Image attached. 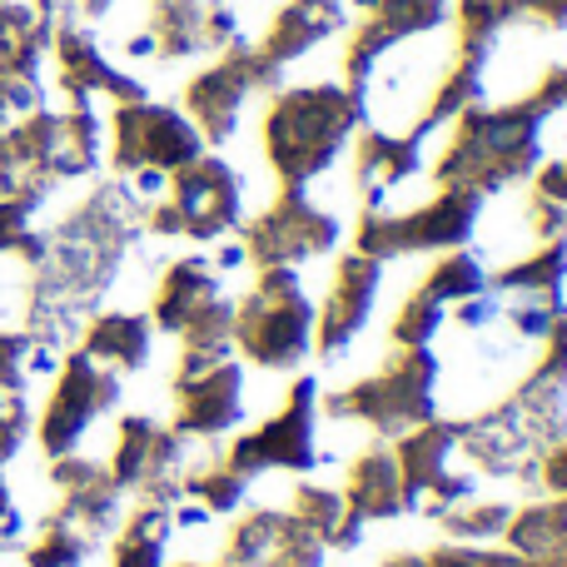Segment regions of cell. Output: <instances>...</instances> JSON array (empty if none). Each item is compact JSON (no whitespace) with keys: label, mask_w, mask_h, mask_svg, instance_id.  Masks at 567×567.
I'll list each match as a JSON object with an SVG mask.
<instances>
[{"label":"cell","mask_w":567,"mask_h":567,"mask_svg":"<svg viewBox=\"0 0 567 567\" xmlns=\"http://www.w3.org/2000/svg\"><path fill=\"white\" fill-rule=\"evenodd\" d=\"M423 567H518L513 548H478V543H443L423 553Z\"/></svg>","instance_id":"cell-32"},{"label":"cell","mask_w":567,"mask_h":567,"mask_svg":"<svg viewBox=\"0 0 567 567\" xmlns=\"http://www.w3.org/2000/svg\"><path fill=\"white\" fill-rule=\"evenodd\" d=\"M449 0H373L359 25L349 30V45H343V85L359 90L363 105H369V85L383 60L409 40L433 35L449 20Z\"/></svg>","instance_id":"cell-13"},{"label":"cell","mask_w":567,"mask_h":567,"mask_svg":"<svg viewBox=\"0 0 567 567\" xmlns=\"http://www.w3.org/2000/svg\"><path fill=\"white\" fill-rule=\"evenodd\" d=\"M508 20H533L543 30H567V0H498Z\"/></svg>","instance_id":"cell-36"},{"label":"cell","mask_w":567,"mask_h":567,"mask_svg":"<svg viewBox=\"0 0 567 567\" xmlns=\"http://www.w3.org/2000/svg\"><path fill=\"white\" fill-rule=\"evenodd\" d=\"M528 110H538L543 120H553V115H563L567 110V60H558V65H548L538 80H533V90L528 95H518Z\"/></svg>","instance_id":"cell-35"},{"label":"cell","mask_w":567,"mask_h":567,"mask_svg":"<svg viewBox=\"0 0 567 567\" xmlns=\"http://www.w3.org/2000/svg\"><path fill=\"white\" fill-rule=\"evenodd\" d=\"M508 518H513L508 503H473V498H463V503H453L439 523H443V533H449L453 543H483V538H503Z\"/></svg>","instance_id":"cell-31"},{"label":"cell","mask_w":567,"mask_h":567,"mask_svg":"<svg viewBox=\"0 0 567 567\" xmlns=\"http://www.w3.org/2000/svg\"><path fill=\"white\" fill-rule=\"evenodd\" d=\"M279 85H284V70L269 65L255 45L235 40V45L219 50L215 65H205L185 85V115L195 120L205 145H225V140L239 130V115H245L249 95H255V90L275 95Z\"/></svg>","instance_id":"cell-8"},{"label":"cell","mask_w":567,"mask_h":567,"mask_svg":"<svg viewBox=\"0 0 567 567\" xmlns=\"http://www.w3.org/2000/svg\"><path fill=\"white\" fill-rule=\"evenodd\" d=\"M239 219H245L239 175L219 155H199L189 165H179L165 185V199L145 209V235L209 245V239L239 229Z\"/></svg>","instance_id":"cell-5"},{"label":"cell","mask_w":567,"mask_h":567,"mask_svg":"<svg viewBox=\"0 0 567 567\" xmlns=\"http://www.w3.org/2000/svg\"><path fill=\"white\" fill-rule=\"evenodd\" d=\"M179 567H199V563H179Z\"/></svg>","instance_id":"cell-42"},{"label":"cell","mask_w":567,"mask_h":567,"mask_svg":"<svg viewBox=\"0 0 567 567\" xmlns=\"http://www.w3.org/2000/svg\"><path fill=\"white\" fill-rule=\"evenodd\" d=\"M393 458H399L403 488H409L413 508L429 513V518H443L453 503L473 498V473H453V458H458V419H439L433 413L429 423L399 433L393 439Z\"/></svg>","instance_id":"cell-12"},{"label":"cell","mask_w":567,"mask_h":567,"mask_svg":"<svg viewBox=\"0 0 567 567\" xmlns=\"http://www.w3.org/2000/svg\"><path fill=\"white\" fill-rule=\"evenodd\" d=\"M110 165L120 175H135V169H159V175H175L179 165L205 155V135L195 130V120L175 105H155V100H130L115 105L110 115Z\"/></svg>","instance_id":"cell-9"},{"label":"cell","mask_w":567,"mask_h":567,"mask_svg":"<svg viewBox=\"0 0 567 567\" xmlns=\"http://www.w3.org/2000/svg\"><path fill=\"white\" fill-rule=\"evenodd\" d=\"M383 567H423V558H409V553H399V558H389Z\"/></svg>","instance_id":"cell-41"},{"label":"cell","mask_w":567,"mask_h":567,"mask_svg":"<svg viewBox=\"0 0 567 567\" xmlns=\"http://www.w3.org/2000/svg\"><path fill=\"white\" fill-rule=\"evenodd\" d=\"M235 349L259 369H299L313 349V303L293 269H259V284L235 303Z\"/></svg>","instance_id":"cell-3"},{"label":"cell","mask_w":567,"mask_h":567,"mask_svg":"<svg viewBox=\"0 0 567 567\" xmlns=\"http://www.w3.org/2000/svg\"><path fill=\"white\" fill-rule=\"evenodd\" d=\"M538 483L548 493H558V498H567V433L558 443H553L548 453H543V463H538Z\"/></svg>","instance_id":"cell-39"},{"label":"cell","mask_w":567,"mask_h":567,"mask_svg":"<svg viewBox=\"0 0 567 567\" xmlns=\"http://www.w3.org/2000/svg\"><path fill=\"white\" fill-rule=\"evenodd\" d=\"M339 245V219L309 205L303 189H279V199L245 229V259L255 269H293Z\"/></svg>","instance_id":"cell-14"},{"label":"cell","mask_w":567,"mask_h":567,"mask_svg":"<svg viewBox=\"0 0 567 567\" xmlns=\"http://www.w3.org/2000/svg\"><path fill=\"white\" fill-rule=\"evenodd\" d=\"M179 458H185V439L175 429L145 419V413H130V419H120V439L105 468L120 483V493H140L145 503H169L175 508L185 498Z\"/></svg>","instance_id":"cell-15"},{"label":"cell","mask_w":567,"mask_h":567,"mask_svg":"<svg viewBox=\"0 0 567 567\" xmlns=\"http://www.w3.org/2000/svg\"><path fill=\"white\" fill-rule=\"evenodd\" d=\"M30 349H35V333H30V329H0V389L25 393V383H30Z\"/></svg>","instance_id":"cell-33"},{"label":"cell","mask_w":567,"mask_h":567,"mask_svg":"<svg viewBox=\"0 0 567 567\" xmlns=\"http://www.w3.org/2000/svg\"><path fill=\"white\" fill-rule=\"evenodd\" d=\"M478 215L483 195H473V189H439L419 209H363L359 229H353V249L369 259L449 255V249L468 245V235L478 229Z\"/></svg>","instance_id":"cell-6"},{"label":"cell","mask_w":567,"mask_h":567,"mask_svg":"<svg viewBox=\"0 0 567 567\" xmlns=\"http://www.w3.org/2000/svg\"><path fill=\"white\" fill-rule=\"evenodd\" d=\"M323 543L303 528L293 513L259 508L249 518H239V528L229 533V548L215 567H319Z\"/></svg>","instance_id":"cell-19"},{"label":"cell","mask_w":567,"mask_h":567,"mask_svg":"<svg viewBox=\"0 0 567 567\" xmlns=\"http://www.w3.org/2000/svg\"><path fill=\"white\" fill-rule=\"evenodd\" d=\"M339 493H343V503H349V513L359 523L403 518V513H413V498H409V488H403L399 458H393L389 443L363 449L359 458L349 463V473H343V488Z\"/></svg>","instance_id":"cell-22"},{"label":"cell","mask_w":567,"mask_h":567,"mask_svg":"<svg viewBox=\"0 0 567 567\" xmlns=\"http://www.w3.org/2000/svg\"><path fill=\"white\" fill-rule=\"evenodd\" d=\"M423 169V140L393 135V130L363 125L353 135V185H359L363 209H383L389 189L413 179Z\"/></svg>","instance_id":"cell-20"},{"label":"cell","mask_w":567,"mask_h":567,"mask_svg":"<svg viewBox=\"0 0 567 567\" xmlns=\"http://www.w3.org/2000/svg\"><path fill=\"white\" fill-rule=\"evenodd\" d=\"M543 125L548 120L528 110L523 100L508 105H468L449 130L433 179L439 189H473V195H498L538 169L543 159Z\"/></svg>","instance_id":"cell-2"},{"label":"cell","mask_w":567,"mask_h":567,"mask_svg":"<svg viewBox=\"0 0 567 567\" xmlns=\"http://www.w3.org/2000/svg\"><path fill=\"white\" fill-rule=\"evenodd\" d=\"M533 195L553 199V205H567V155L533 169Z\"/></svg>","instance_id":"cell-38"},{"label":"cell","mask_w":567,"mask_h":567,"mask_svg":"<svg viewBox=\"0 0 567 567\" xmlns=\"http://www.w3.org/2000/svg\"><path fill=\"white\" fill-rule=\"evenodd\" d=\"M369 105L343 80L323 85H279L265 110V159L279 189H309L363 130Z\"/></svg>","instance_id":"cell-1"},{"label":"cell","mask_w":567,"mask_h":567,"mask_svg":"<svg viewBox=\"0 0 567 567\" xmlns=\"http://www.w3.org/2000/svg\"><path fill=\"white\" fill-rule=\"evenodd\" d=\"M563 284H567V239L533 245V255H523L518 265H508V269L493 275V289L538 293V299H563Z\"/></svg>","instance_id":"cell-27"},{"label":"cell","mask_w":567,"mask_h":567,"mask_svg":"<svg viewBox=\"0 0 567 567\" xmlns=\"http://www.w3.org/2000/svg\"><path fill=\"white\" fill-rule=\"evenodd\" d=\"M439 359L429 349H393L383 359V369L353 379L349 389H339L329 399L333 419H359L369 423L383 439H399V433L419 429L439 413Z\"/></svg>","instance_id":"cell-4"},{"label":"cell","mask_w":567,"mask_h":567,"mask_svg":"<svg viewBox=\"0 0 567 567\" xmlns=\"http://www.w3.org/2000/svg\"><path fill=\"white\" fill-rule=\"evenodd\" d=\"M30 6H35L40 16L50 20V25H55V20H70V16H75V0H30Z\"/></svg>","instance_id":"cell-40"},{"label":"cell","mask_w":567,"mask_h":567,"mask_svg":"<svg viewBox=\"0 0 567 567\" xmlns=\"http://www.w3.org/2000/svg\"><path fill=\"white\" fill-rule=\"evenodd\" d=\"M169 533H175V518H169V503H145L125 518L115 538V567H165V548Z\"/></svg>","instance_id":"cell-25"},{"label":"cell","mask_w":567,"mask_h":567,"mask_svg":"<svg viewBox=\"0 0 567 567\" xmlns=\"http://www.w3.org/2000/svg\"><path fill=\"white\" fill-rule=\"evenodd\" d=\"M343 25H349V6L343 0H284L255 50L275 70H284L309 55L313 45H323L329 35H339Z\"/></svg>","instance_id":"cell-21"},{"label":"cell","mask_w":567,"mask_h":567,"mask_svg":"<svg viewBox=\"0 0 567 567\" xmlns=\"http://www.w3.org/2000/svg\"><path fill=\"white\" fill-rule=\"evenodd\" d=\"M508 548L518 558H538V553H563L567 548V498L548 493L533 508H513L508 528H503Z\"/></svg>","instance_id":"cell-26"},{"label":"cell","mask_w":567,"mask_h":567,"mask_svg":"<svg viewBox=\"0 0 567 567\" xmlns=\"http://www.w3.org/2000/svg\"><path fill=\"white\" fill-rule=\"evenodd\" d=\"M50 55H55V80H60L70 105H90L95 95L115 100V105L150 100L145 80L125 75V70L100 50V40L90 35V25H80V20H55V30H50Z\"/></svg>","instance_id":"cell-17"},{"label":"cell","mask_w":567,"mask_h":567,"mask_svg":"<svg viewBox=\"0 0 567 567\" xmlns=\"http://www.w3.org/2000/svg\"><path fill=\"white\" fill-rule=\"evenodd\" d=\"M528 219H533V235H538V245L567 239V205H553V199L533 195L528 199Z\"/></svg>","instance_id":"cell-37"},{"label":"cell","mask_w":567,"mask_h":567,"mask_svg":"<svg viewBox=\"0 0 567 567\" xmlns=\"http://www.w3.org/2000/svg\"><path fill=\"white\" fill-rule=\"evenodd\" d=\"M419 289L429 293V299H439L443 309H453V303H463V299H473V293L488 289V275H483V265L473 255H463V249H449V255H443L439 265L423 275Z\"/></svg>","instance_id":"cell-28"},{"label":"cell","mask_w":567,"mask_h":567,"mask_svg":"<svg viewBox=\"0 0 567 567\" xmlns=\"http://www.w3.org/2000/svg\"><path fill=\"white\" fill-rule=\"evenodd\" d=\"M289 513L313 533V538L323 543V548L349 553V548H359V538H363V523L349 513V503H343L339 488L299 483V488H293V508Z\"/></svg>","instance_id":"cell-24"},{"label":"cell","mask_w":567,"mask_h":567,"mask_svg":"<svg viewBox=\"0 0 567 567\" xmlns=\"http://www.w3.org/2000/svg\"><path fill=\"white\" fill-rule=\"evenodd\" d=\"M245 419V369L235 359H189L175 363V423L179 439H219Z\"/></svg>","instance_id":"cell-16"},{"label":"cell","mask_w":567,"mask_h":567,"mask_svg":"<svg viewBox=\"0 0 567 567\" xmlns=\"http://www.w3.org/2000/svg\"><path fill=\"white\" fill-rule=\"evenodd\" d=\"M25 433H30V409H25V393H10V389H0V468H6V463L20 453V443H25Z\"/></svg>","instance_id":"cell-34"},{"label":"cell","mask_w":567,"mask_h":567,"mask_svg":"<svg viewBox=\"0 0 567 567\" xmlns=\"http://www.w3.org/2000/svg\"><path fill=\"white\" fill-rule=\"evenodd\" d=\"M90 548H95L90 533H80L75 523H65L60 513H50V518L40 523L35 543L25 548V567H80L90 558Z\"/></svg>","instance_id":"cell-29"},{"label":"cell","mask_w":567,"mask_h":567,"mask_svg":"<svg viewBox=\"0 0 567 567\" xmlns=\"http://www.w3.org/2000/svg\"><path fill=\"white\" fill-rule=\"evenodd\" d=\"M55 373L60 379L50 389L45 413H40V449L50 458H65V453H80V439L120 403V373L80 349H70Z\"/></svg>","instance_id":"cell-10"},{"label":"cell","mask_w":567,"mask_h":567,"mask_svg":"<svg viewBox=\"0 0 567 567\" xmlns=\"http://www.w3.org/2000/svg\"><path fill=\"white\" fill-rule=\"evenodd\" d=\"M150 323H159L165 333L179 339V353H209V359H229L235 339V303L219 289V275L205 255L175 259L165 269L155 289V309H150Z\"/></svg>","instance_id":"cell-7"},{"label":"cell","mask_w":567,"mask_h":567,"mask_svg":"<svg viewBox=\"0 0 567 567\" xmlns=\"http://www.w3.org/2000/svg\"><path fill=\"white\" fill-rule=\"evenodd\" d=\"M313 403H319V383L299 379L284 399L275 419H265L259 429H249L245 439H235V449L225 453V463L239 478H259V473H309L319 463L313 453Z\"/></svg>","instance_id":"cell-11"},{"label":"cell","mask_w":567,"mask_h":567,"mask_svg":"<svg viewBox=\"0 0 567 567\" xmlns=\"http://www.w3.org/2000/svg\"><path fill=\"white\" fill-rule=\"evenodd\" d=\"M379 289H383V259H369V255H359V249H349V255L333 265L329 299L313 313V349H319V359H339V353L359 339L373 303H379Z\"/></svg>","instance_id":"cell-18"},{"label":"cell","mask_w":567,"mask_h":567,"mask_svg":"<svg viewBox=\"0 0 567 567\" xmlns=\"http://www.w3.org/2000/svg\"><path fill=\"white\" fill-rule=\"evenodd\" d=\"M179 488H185V498L205 503L209 513H235L239 503H245V493H249V478H239L229 463H209V468L185 473Z\"/></svg>","instance_id":"cell-30"},{"label":"cell","mask_w":567,"mask_h":567,"mask_svg":"<svg viewBox=\"0 0 567 567\" xmlns=\"http://www.w3.org/2000/svg\"><path fill=\"white\" fill-rule=\"evenodd\" d=\"M150 333H155V323L145 313H95L80 333V353H90L115 373H135L150 359Z\"/></svg>","instance_id":"cell-23"}]
</instances>
